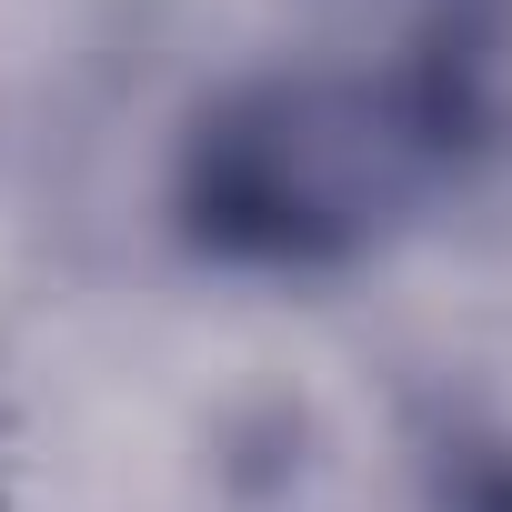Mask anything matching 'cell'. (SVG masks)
<instances>
[{
  "label": "cell",
  "instance_id": "cell-1",
  "mask_svg": "<svg viewBox=\"0 0 512 512\" xmlns=\"http://www.w3.org/2000/svg\"><path fill=\"white\" fill-rule=\"evenodd\" d=\"M442 131L422 101L352 81H272L201 131L191 201L201 231L251 262H322L372 241L432 171Z\"/></svg>",
  "mask_w": 512,
  "mask_h": 512
},
{
  "label": "cell",
  "instance_id": "cell-2",
  "mask_svg": "<svg viewBox=\"0 0 512 512\" xmlns=\"http://www.w3.org/2000/svg\"><path fill=\"white\" fill-rule=\"evenodd\" d=\"M422 111L452 141H512V0H442Z\"/></svg>",
  "mask_w": 512,
  "mask_h": 512
},
{
  "label": "cell",
  "instance_id": "cell-3",
  "mask_svg": "<svg viewBox=\"0 0 512 512\" xmlns=\"http://www.w3.org/2000/svg\"><path fill=\"white\" fill-rule=\"evenodd\" d=\"M492 512H512V492H502V502H492Z\"/></svg>",
  "mask_w": 512,
  "mask_h": 512
}]
</instances>
